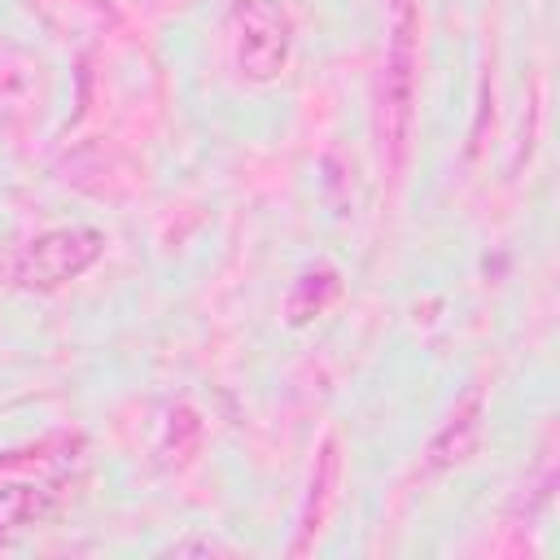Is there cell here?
<instances>
[{"label":"cell","instance_id":"1","mask_svg":"<svg viewBox=\"0 0 560 560\" xmlns=\"http://www.w3.org/2000/svg\"><path fill=\"white\" fill-rule=\"evenodd\" d=\"M416 96H420V9L416 0H389L385 57L376 74V144L394 179L402 175L411 153Z\"/></svg>","mask_w":560,"mask_h":560},{"label":"cell","instance_id":"2","mask_svg":"<svg viewBox=\"0 0 560 560\" xmlns=\"http://www.w3.org/2000/svg\"><path fill=\"white\" fill-rule=\"evenodd\" d=\"M105 249V236L96 228H52L13 254H4V284L26 289V293H52L70 280H79Z\"/></svg>","mask_w":560,"mask_h":560},{"label":"cell","instance_id":"3","mask_svg":"<svg viewBox=\"0 0 560 560\" xmlns=\"http://www.w3.org/2000/svg\"><path fill=\"white\" fill-rule=\"evenodd\" d=\"M228 26H232V52L245 79L271 83L284 74L289 48H293V18L280 0H232Z\"/></svg>","mask_w":560,"mask_h":560},{"label":"cell","instance_id":"4","mask_svg":"<svg viewBox=\"0 0 560 560\" xmlns=\"http://www.w3.org/2000/svg\"><path fill=\"white\" fill-rule=\"evenodd\" d=\"M481 424H486V394H481V385H468L455 398V407L446 411V420L433 429V438L424 442L416 477H442V472L468 464L481 446Z\"/></svg>","mask_w":560,"mask_h":560},{"label":"cell","instance_id":"5","mask_svg":"<svg viewBox=\"0 0 560 560\" xmlns=\"http://www.w3.org/2000/svg\"><path fill=\"white\" fill-rule=\"evenodd\" d=\"M337 481H341V455H337V438L328 433V438L319 442L315 464H311L306 499H302V512H298V538L289 542V556L311 551V542H315V534L324 529L328 508H332V499H337Z\"/></svg>","mask_w":560,"mask_h":560},{"label":"cell","instance_id":"6","mask_svg":"<svg viewBox=\"0 0 560 560\" xmlns=\"http://www.w3.org/2000/svg\"><path fill=\"white\" fill-rule=\"evenodd\" d=\"M337 293H341V276H337L332 267H324V262H319V267H306V271L293 280L289 298H284V319H289L293 328H302V324H311L315 315H324Z\"/></svg>","mask_w":560,"mask_h":560},{"label":"cell","instance_id":"7","mask_svg":"<svg viewBox=\"0 0 560 560\" xmlns=\"http://www.w3.org/2000/svg\"><path fill=\"white\" fill-rule=\"evenodd\" d=\"M52 503H57V486H39V481L0 486V542H9L13 529H26L39 516H48Z\"/></svg>","mask_w":560,"mask_h":560},{"label":"cell","instance_id":"8","mask_svg":"<svg viewBox=\"0 0 560 560\" xmlns=\"http://www.w3.org/2000/svg\"><path fill=\"white\" fill-rule=\"evenodd\" d=\"M171 551L184 556V551H228V547L214 542V538H184V542H171Z\"/></svg>","mask_w":560,"mask_h":560}]
</instances>
